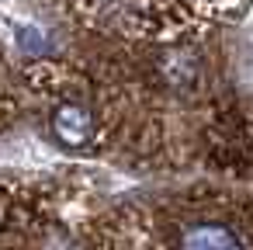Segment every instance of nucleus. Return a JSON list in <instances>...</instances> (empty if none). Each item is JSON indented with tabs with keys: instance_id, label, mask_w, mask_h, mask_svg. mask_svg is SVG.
I'll return each mask as SVG.
<instances>
[{
	"instance_id": "f257e3e1",
	"label": "nucleus",
	"mask_w": 253,
	"mask_h": 250,
	"mask_svg": "<svg viewBox=\"0 0 253 250\" xmlns=\"http://www.w3.org/2000/svg\"><path fill=\"white\" fill-rule=\"evenodd\" d=\"M253 0H104L97 28H115L128 42L211 39L243 21Z\"/></svg>"
},
{
	"instance_id": "f03ea898",
	"label": "nucleus",
	"mask_w": 253,
	"mask_h": 250,
	"mask_svg": "<svg viewBox=\"0 0 253 250\" xmlns=\"http://www.w3.org/2000/svg\"><path fill=\"white\" fill-rule=\"evenodd\" d=\"M59 4H63L73 18H80L84 25H90V28H97V25H101L104 0H59Z\"/></svg>"
}]
</instances>
